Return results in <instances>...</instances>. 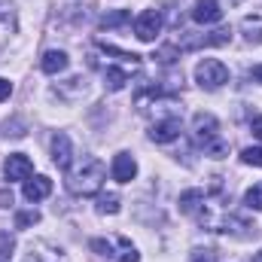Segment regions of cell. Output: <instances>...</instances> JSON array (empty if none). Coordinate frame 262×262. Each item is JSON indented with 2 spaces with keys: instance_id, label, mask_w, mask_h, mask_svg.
I'll return each instance as SVG.
<instances>
[{
  "instance_id": "cell-1",
  "label": "cell",
  "mask_w": 262,
  "mask_h": 262,
  "mask_svg": "<svg viewBox=\"0 0 262 262\" xmlns=\"http://www.w3.org/2000/svg\"><path fill=\"white\" fill-rule=\"evenodd\" d=\"M104 180H107L104 162L89 156V159H82V162L67 174V189H70L73 195H79V198H89V195H98V192H101Z\"/></svg>"
},
{
  "instance_id": "cell-2",
  "label": "cell",
  "mask_w": 262,
  "mask_h": 262,
  "mask_svg": "<svg viewBox=\"0 0 262 262\" xmlns=\"http://www.w3.org/2000/svg\"><path fill=\"white\" fill-rule=\"evenodd\" d=\"M195 82L201 89L213 92V89H220V85L229 82V67L223 64V61H216V58H204L195 67Z\"/></svg>"
},
{
  "instance_id": "cell-3",
  "label": "cell",
  "mask_w": 262,
  "mask_h": 262,
  "mask_svg": "<svg viewBox=\"0 0 262 262\" xmlns=\"http://www.w3.org/2000/svg\"><path fill=\"white\" fill-rule=\"evenodd\" d=\"M162 34V12L159 9H146L134 18V37L140 43H152Z\"/></svg>"
},
{
  "instance_id": "cell-4",
  "label": "cell",
  "mask_w": 262,
  "mask_h": 262,
  "mask_svg": "<svg viewBox=\"0 0 262 262\" xmlns=\"http://www.w3.org/2000/svg\"><path fill=\"white\" fill-rule=\"evenodd\" d=\"M3 174H6L9 183H15V180L25 183V180L34 174V162H31L28 156H21V152H12V156H6V162H3Z\"/></svg>"
},
{
  "instance_id": "cell-5",
  "label": "cell",
  "mask_w": 262,
  "mask_h": 262,
  "mask_svg": "<svg viewBox=\"0 0 262 262\" xmlns=\"http://www.w3.org/2000/svg\"><path fill=\"white\" fill-rule=\"evenodd\" d=\"M110 174L116 183H131L137 177V162L131 152H116L113 156V165H110Z\"/></svg>"
},
{
  "instance_id": "cell-6",
  "label": "cell",
  "mask_w": 262,
  "mask_h": 262,
  "mask_svg": "<svg viewBox=\"0 0 262 262\" xmlns=\"http://www.w3.org/2000/svg\"><path fill=\"white\" fill-rule=\"evenodd\" d=\"M192 21H198V25H216V21H223V6H220V0H195V6H192Z\"/></svg>"
},
{
  "instance_id": "cell-7",
  "label": "cell",
  "mask_w": 262,
  "mask_h": 262,
  "mask_svg": "<svg viewBox=\"0 0 262 262\" xmlns=\"http://www.w3.org/2000/svg\"><path fill=\"white\" fill-rule=\"evenodd\" d=\"M70 156H73V146H70V137H67L64 131H58L55 137H52V162L67 171L70 168Z\"/></svg>"
},
{
  "instance_id": "cell-8",
  "label": "cell",
  "mask_w": 262,
  "mask_h": 262,
  "mask_svg": "<svg viewBox=\"0 0 262 262\" xmlns=\"http://www.w3.org/2000/svg\"><path fill=\"white\" fill-rule=\"evenodd\" d=\"M192 125H195V134H198V140H201V143H210V140H216V137H220V122H216L210 113H195Z\"/></svg>"
},
{
  "instance_id": "cell-9",
  "label": "cell",
  "mask_w": 262,
  "mask_h": 262,
  "mask_svg": "<svg viewBox=\"0 0 262 262\" xmlns=\"http://www.w3.org/2000/svg\"><path fill=\"white\" fill-rule=\"evenodd\" d=\"M149 137H152L156 143H168V140L180 137V119H177V116H168V119L156 122V125L149 128Z\"/></svg>"
},
{
  "instance_id": "cell-10",
  "label": "cell",
  "mask_w": 262,
  "mask_h": 262,
  "mask_svg": "<svg viewBox=\"0 0 262 262\" xmlns=\"http://www.w3.org/2000/svg\"><path fill=\"white\" fill-rule=\"evenodd\" d=\"M49 192H52V180H49V177H43V174H40V177H34V180L28 177V180H25V186H21V195L28 198V201H43Z\"/></svg>"
},
{
  "instance_id": "cell-11",
  "label": "cell",
  "mask_w": 262,
  "mask_h": 262,
  "mask_svg": "<svg viewBox=\"0 0 262 262\" xmlns=\"http://www.w3.org/2000/svg\"><path fill=\"white\" fill-rule=\"evenodd\" d=\"M25 262H67V259H64L61 250H55V247H49V244H34V247L28 250Z\"/></svg>"
},
{
  "instance_id": "cell-12",
  "label": "cell",
  "mask_w": 262,
  "mask_h": 262,
  "mask_svg": "<svg viewBox=\"0 0 262 262\" xmlns=\"http://www.w3.org/2000/svg\"><path fill=\"white\" fill-rule=\"evenodd\" d=\"M67 64H70V58H67V52H61V49H49L43 55V61H40V67L46 73H61V70H67Z\"/></svg>"
},
{
  "instance_id": "cell-13",
  "label": "cell",
  "mask_w": 262,
  "mask_h": 262,
  "mask_svg": "<svg viewBox=\"0 0 262 262\" xmlns=\"http://www.w3.org/2000/svg\"><path fill=\"white\" fill-rule=\"evenodd\" d=\"M125 82H128V73H125V70H119V67H107V70H104V85H107L110 92L125 89Z\"/></svg>"
},
{
  "instance_id": "cell-14",
  "label": "cell",
  "mask_w": 262,
  "mask_h": 262,
  "mask_svg": "<svg viewBox=\"0 0 262 262\" xmlns=\"http://www.w3.org/2000/svg\"><path fill=\"white\" fill-rule=\"evenodd\" d=\"M201 204H204V192L201 189H189V192L180 195V210L183 213H195Z\"/></svg>"
},
{
  "instance_id": "cell-15",
  "label": "cell",
  "mask_w": 262,
  "mask_h": 262,
  "mask_svg": "<svg viewBox=\"0 0 262 262\" xmlns=\"http://www.w3.org/2000/svg\"><path fill=\"white\" fill-rule=\"evenodd\" d=\"M98 210H101V213H119V195H116V192L101 195L98 198Z\"/></svg>"
},
{
  "instance_id": "cell-16",
  "label": "cell",
  "mask_w": 262,
  "mask_h": 262,
  "mask_svg": "<svg viewBox=\"0 0 262 262\" xmlns=\"http://www.w3.org/2000/svg\"><path fill=\"white\" fill-rule=\"evenodd\" d=\"M125 21H131L128 9H119V12H110V15H104V18H101V25H104V28H119V25H125Z\"/></svg>"
},
{
  "instance_id": "cell-17",
  "label": "cell",
  "mask_w": 262,
  "mask_h": 262,
  "mask_svg": "<svg viewBox=\"0 0 262 262\" xmlns=\"http://www.w3.org/2000/svg\"><path fill=\"white\" fill-rule=\"evenodd\" d=\"M244 204H247L250 210H262V183H256V186H250V189H247Z\"/></svg>"
},
{
  "instance_id": "cell-18",
  "label": "cell",
  "mask_w": 262,
  "mask_h": 262,
  "mask_svg": "<svg viewBox=\"0 0 262 262\" xmlns=\"http://www.w3.org/2000/svg\"><path fill=\"white\" fill-rule=\"evenodd\" d=\"M12 250H15V238L9 232H0V259H9Z\"/></svg>"
},
{
  "instance_id": "cell-19",
  "label": "cell",
  "mask_w": 262,
  "mask_h": 262,
  "mask_svg": "<svg viewBox=\"0 0 262 262\" xmlns=\"http://www.w3.org/2000/svg\"><path fill=\"white\" fill-rule=\"evenodd\" d=\"M241 159H244V165H256V168H262V146H247V149L241 152Z\"/></svg>"
},
{
  "instance_id": "cell-20",
  "label": "cell",
  "mask_w": 262,
  "mask_h": 262,
  "mask_svg": "<svg viewBox=\"0 0 262 262\" xmlns=\"http://www.w3.org/2000/svg\"><path fill=\"white\" fill-rule=\"evenodd\" d=\"M34 223H40V213H37V210H21V213L15 216V226H18V229H28V226H34Z\"/></svg>"
},
{
  "instance_id": "cell-21",
  "label": "cell",
  "mask_w": 262,
  "mask_h": 262,
  "mask_svg": "<svg viewBox=\"0 0 262 262\" xmlns=\"http://www.w3.org/2000/svg\"><path fill=\"white\" fill-rule=\"evenodd\" d=\"M119 250H122V253H119V259L122 262H140V253L131 247L128 241H119Z\"/></svg>"
},
{
  "instance_id": "cell-22",
  "label": "cell",
  "mask_w": 262,
  "mask_h": 262,
  "mask_svg": "<svg viewBox=\"0 0 262 262\" xmlns=\"http://www.w3.org/2000/svg\"><path fill=\"white\" fill-rule=\"evenodd\" d=\"M92 250H98L101 256H107V253H113V247H110L107 241H92Z\"/></svg>"
},
{
  "instance_id": "cell-23",
  "label": "cell",
  "mask_w": 262,
  "mask_h": 262,
  "mask_svg": "<svg viewBox=\"0 0 262 262\" xmlns=\"http://www.w3.org/2000/svg\"><path fill=\"white\" fill-rule=\"evenodd\" d=\"M9 95H12V82H9V79H3V76H0V101H6V98H9Z\"/></svg>"
},
{
  "instance_id": "cell-24",
  "label": "cell",
  "mask_w": 262,
  "mask_h": 262,
  "mask_svg": "<svg viewBox=\"0 0 262 262\" xmlns=\"http://www.w3.org/2000/svg\"><path fill=\"white\" fill-rule=\"evenodd\" d=\"M250 128H253V137H259V140H262V116L253 119V125H250Z\"/></svg>"
},
{
  "instance_id": "cell-25",
  "label": "cell",
  "mask_w": 262,
  "mask_h": 262,
  "mask_svg": "<svg viewBox=\"0 0 262 262\" xmlns=\"http://www.w3.org/2000/svg\"><path fill=\"white\" fill-rule=\"evenodd\" d=\"M253 79H256V82H262V64L253 67Z\"/></svg>"
},
{
  "instance_id": "cell-26",
  "label": "cell",
  "mask_w": 262,
  "mask_h": 262,
  "mask_svg": "<svg viewBox=\"0 0 262 262\" xmlns=\"http://www.w3.org/2000/svg\"><path fill=\"white\" fill-rule=\"evenodd\" d=\"M192 262H210V259H207V256H201V253H195V256H192Z\"/></svg>"
},
{
  "instance_id": "cell-27",
  "label": "cell",
  "mask_w": 262,
  "mask_h": 262,
  "mask_svg": "<svg viewBox=\"0 0 262 262\" xmlns=\"http://www.w3.org/2000/svg\"><path fill=\"white\" fill-rule=\"evenodd\" d=\"M253 262H262V253H253Z\"/></svg>"
}]
</instances>
